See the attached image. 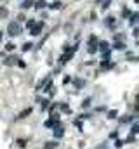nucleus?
Returning <instances> with one entry per match:
<instances>
[{
  "mask_svg": "<svg viewBox=\"0 0 139 149\" xmlns=\"http://www.w3.org/2000/svg\"><path fill=\"white\" fill-rule=\"evenodd\" d=\"M61 109H63V111H66V113H70V108H68L66 104H63V106H61Z\"/></svg>",
  "mask_w": 139,
  "mask_h": 149,
  "instance_id": "22",
  "label": "nucleus"
},
{
  "mask_svg": "<svg viewBox=\"0 0 139 149\" xmlns=\"http://www.w3.org/2000/svg\"><path fill=\"white\" fill-rule=\"evenodd\" d=\"M30 49H31V43H30V42H26L25 45H23V50L26 52V50H30Z\"/></svg>",
  "mask_w": 139,
  "mask_h": 149,
  "instance_id": "15",
  "label": "nucleus"
},
{
  "mask_svg": "<svg viewBox=\"0 0 139 149\" xmlns=\"http://www.w3.org/2000/svg\"><path fill=\"white\" fill-rule=\"evenodd\" d=\"M115 49H118V50H122V49H125V45H123V43H117V45H115Z\"/></svg>",
  "mask_w": 139,
  "mask_h": 149,
  "instance_id": "18",
  "label": "nucleus"
},
{
  "mask_svg": "<svg viewBox=\"0 0 139 149\" xmlns=\"http://www.w3.org/2000/svg\"><path fill=\"white\" fill-rule=\"evenodd\" d=\"M75 85H76V87H82V85H85V82H82V80H76Z\"/></svg>",
  "mask_w": 139,
  "mask_h": 149,
  "instance_id": "17",
  "label": "nucleus"
},
{
  "mask_svg": "<svg viewBox=\"0 0 139 149\" xmlns=\"http://www.w3.org/2000/svg\"><path fill=\"white\" fill-rule=\"evenodd\" d=\"M16 61H17L16 57H9V59H5V64H7V66H11V64H14Z\"/></svg>",
  "mask_w": 139,
  "mask_h": 149,
  "instance_id": "9",
  "label": "nucleus"
},
{
  "mask_svg": "<svg viewBox=\"0 0 139 149\" xmlns=\"http://www.w3.org/2000/svg\"><path fill=\"white\" fill-rule=\"evenodd\" d=\"M7 33L11 35V37H17V35L21 33V26H19V23H9Z\"/></svg>",
  "mask_w": 139,
  "mask_h": 149,
  "instance_id": "1",
  "label": "nucleus"
},
{
  "mask_svg": "<svg viewBox=\"0 0 139 149\" xmlns=\"http://www.w3.org/2000/svg\"><path fill=\"white\" fill-rule=\"evenodd\" d=\"M28 115H31V108H28V109H25V111H21L17 118H26Z\"/></svg>",
  "mask_w": 139,
  "mask_h": 149,
  "instance_id": "4",
  "label": "nucleus"
},
{
  "mask_svg": "<svg viewBox=\"0 0 139 149\" xmlns=\"http://www.w3.org/2000/svg\"><path fill=\"white\" fill-rule=\"evenodd\" d=\"M0 42H2V33H0Z\"/></svg>",
  "mask_w": 139,
  "mask_h": 149,
  "instance_id": "25",
  "label": "nucleus"
},
{
  "mask_svg": "<svg viewBox=\"0 0 139 149\" xmlns=\"http://www.w3.org/2000/svg\"><path fill=\"white\" fill-rule=\"evenodd\" d=\"M96 45H90V49H89V52H90V54H94V52H96Z\"/></svg>",
  "mask_w": 139,
  "mask_h": 149,
  "instance_id": "21",
  "label": "nucleus"
},
{
  "mask_svg": "<svg viewBox=\"0 0 139 149\" xmlns=\"http://www.w3.org/2000/svg\"><path fill=\"white\" fill-rule=\"evenodd\" d=\"M61 5H63V4H61L59 0H56V2H52V4L49 5V7H51V9H61Z\"/></svg>",
  "mask_w": 139,
  "mask_h": 149,
  "instance_id": "6",
  "label": "nucleus"
},
{
  "mask_svg": "<svg viewBox=\"0 0 139 149\" xmlns=\"http://www.w3.org/2000/svg\"><path fill=\"white\" fill-rule=\"evenodd\" d=\"M45 0H38V2H37V4H35V7H37V9H44V7H45Z\"/></svg>",
  "mask_w": 139,
  "mask_h": 149,
  "instance_id": "7",
  "label": "nucleus"
},
{
  "mask_svg": "<svg viewBox=\"0 0 139 149\" xmlns=\"http://www.w3.org/2000/svg\"><path fill=\"white\" fill-rule=\"evenodd\" d=\"M14 47H16L14 43H7V47H5V49H7V50H14Z\"/></svg>",
  "mask_w": 139,
  "mask_h": 149,
  "instance_id": "20",
  "label": "nucleus"
},
{
  "mask_svg": "<svg viewBox=\"0 0 139 149\" xmlns=\"http://www.w3.org/2000/svg\"><path fill=\"white\" fill-rule=\"evenodd\" d=\"M137 17H139V16H137L136 12L132 14V16H131V24H136V23H137Z\"/></svg>",
  "mask_w": 139,
  "mask_h": 149,
  "instance_id": "11",
  "label": "nucleus"
},
{
  "mask_svg": "<svg viewBox=\"0 0 139 149\" xmlns=\"http://www.w3.org/2000/svg\"><path fill=\"white\" fill-rule=\"evenodd\" d=\"M123 17H127V16H131V11H129V9H123Z\"/></svg>",
  "mask_w": 139,
  "mask_h": 149,
  "instance_id": "16",
  "label": "nucleus"
},
{
  "mask_svg": "<svg viewBox=\"0 0 139 149\" xmlns=\"http://www.w3.org/2000/svg\"><path fill=\"white\" fill-rule=\"evenodd\" d=\"M42 28H44V23H38V24H35L33 28H31V35H38L40 31H42Z\"/></svg>",
  "mask_w": 139,
  "mask_h": 149,
  "instance_id": "2",
  "label": "nucleus"
},
{
  "mask_svg": "<svg viewBox=\"0 0 139 149\" xmlns=\"http://www.w3.org/2000/svg\"><path fill=\"white\" fill-rule=\"evenodd\" d=\"M117 115H118V113H117V109H113V111H110V113H108V118H110V120H113V118H117Z\"/></svg>",
  "mask_w": 139,
  "mask_h": 149,
  "instance_id": "10",
  "label": "nucleus"
},
{
  "mask_svg": "<svg viewBox=\"0 0 139 149\" xmlns=\"http://www.w3.org/2000/svg\"><path fill=\"white\" fill-rule=\"evenodd\" d=\"M97 49L101 50V52H108V42H101V43H99V47H97Z\"/></svg>",
  "mask_w": 139,
  "mask_h": 149,
  "instance_id": "3",
  "label": "nucleus"
},
{
  "mask_svg": "<svg viewBox=\"0 0 139 149\" xmlns=\"http://www.w3.org/2000/svg\"><path fill=\"white\" fill-rule=\"evenodd\" d=\"M89 104H90V101H89V99H87V101H85V102H84V104H82V108H87Z\"/></svg>",
  "mask_w": 139,
  "mask_h": 149,
  "instance_id": "24",
  "label": "nucleus"
},
{
  "mask_svg": "<svg viewBox=\"0 0 139 149\" xmlns=\"http://www.w3.org/2000/svg\"><path fill=\"white\" fill-rule=\"evenodd\" d=\"M31 5H33V2H31V0H25V2L21 4V9H30Z\"/></svg>",
  "mask_w": 139,
  "mask_h": 149,
  "instance_id": "5",
  "label": "nucleus"
},
{
  "mask_svg": "<svg viewBox=\"0 0 139 149\" xmlns=\"http://www.w3.org/2000/svg\"><path fill=\"white\" fill-rule=\"evenodd\" d=\"M47 106H49V101H47V99H42V102H40V108H42V109H47Z\"/></svg>",
  "mask_w": 139,
  "mask_h": 149,
  "instance_id": "12",
  "label": "nucleus"
},
{
  "mask_svg": "<svg viewBox=\"0 0 139 149\" xmlns=\"http://www.w3.org/2000/svg\"><path fill=\"white\" fill-rule=\"evenodd\" d=\"M106 19H108V21H106V24H108V26H110V24H115V17H113V16L106 17Z\"/></svg>",
  "mask_w": 139,
  "mask_h": 149,
  "instance_id": "13",
  "label": "nucleus"
},
{
  "mask_svg": "<svg viewBox=\"0 0 139 149\" xmlns=\"http://www.w3.org/2000/svg\"><path fill=\"white\" fill-rule=\"evenodd\" d=\"M63 128H57V130H54V137H57V139H59V137H63Z\"/></svg>",
  "mask_w": 139,
  "mask_h": 149,
  "instance_id": "8",
  "label": "nucleus"
},
{
  "mask_svg": "<svg viewBox=\"0 0 139 149\" xmlns=\"http://www.w3.org/2000/svg\"><path fill=\"white\" fill-rule=\"evenodd\" d=\"M56 146H57V144H56V142H47V146H45V149H54V147H56Z\"/></svg>",
  "mask_w": 139,
  "mask_h": 149,
  "instance_id": "14",
  "label": "nucleus"
},
{
  "mask_svg": "<svg viewBox=\"0 0 139 149\" xmlns=\"http://www.w3.org/2000/svg\"><path fill=\"white\" fill-rule=\"evenodd\" d=\"M35 26V21H28V28H33Z\"/></svg>",
  "mask_w": 139,
  "mask_h": 149,
  "instance_id": "23",
  "label": "nucleus"
},
{
  "mask_svg": "<svg viewBox=\"0 0 139 149\" xmlns=\"http://www.w3.org/2000/svg\"><path fill=\"white\" fill-rule=\"evenodd\" d=\"M131 132H132V133H137V132H139V127H137V125H134V127H132V130H131Z\"/></svg>",
  "mask_w": 139,
  "mask_h": 149,
  "instance_id": "19",
  "label": "nucleus"
}]
</instances>
